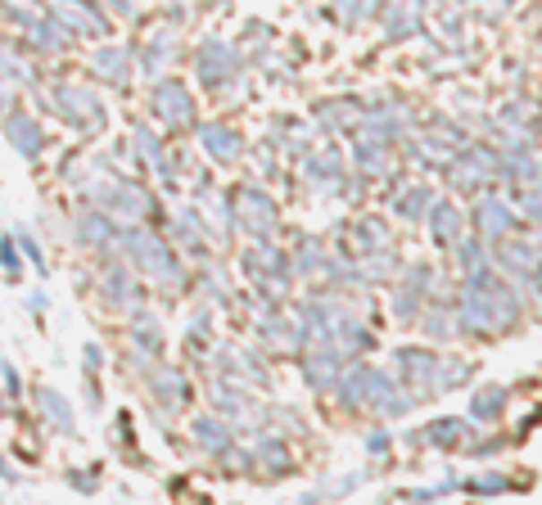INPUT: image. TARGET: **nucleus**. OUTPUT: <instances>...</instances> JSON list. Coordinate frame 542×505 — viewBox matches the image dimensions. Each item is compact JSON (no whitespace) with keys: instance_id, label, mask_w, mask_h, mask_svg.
Here are the masks:
<instances>
[{"instance_id":"nucleus-1","label":"nucleus","mask_w":542,"mask_h":505,"mask_svg":"<svg viewBox=\"0 0 542 505\" xmlns=\"http://www.w3.org/2000/svg\"><path fill=\"white\" fill-rule=\"evenodd\" d=\"M479 221H484V230H493V235L511 226V217H506V208H502V203H484V217H479Z\"/></svg>"}]
</instances>
